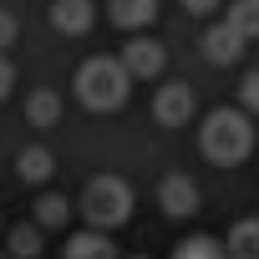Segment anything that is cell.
Segmentation results:
<instances>
[{
  "mask_svg": "<svg viewBox=\"0 0 259 259\" xmlns=\"http://www.w3.org/2000/svg\"><path fill=\"white\" fill-rule=\"evenodd\" d=\"M198 148H203V158L219 163V168L244 163V158L254 153V122H249V112H239V107L208 112L203 127H198Z\"/></svg>",
  "mask_w": 259,
  "mask_h": 259,
  "instance_id": "6da1fadb",
  "label": "cell"
},
{
  "mask_svg": "<svg viewBox=\"0 0 259 259\" xmlns=\"http://www.w3.org/2000/svg\"><path fill=\"white\" fill-rule=\"evenodd\" d=\"M133 97V76L117 56H87L76 66V102L87 112H117Z\"/></svg>",
  "mask_w": 259,
  "mask_h": 259,
  "instance_id": "7a4b0ae2",
  "label": "cell"
},
{
  "mask_svg": "<svg viewBox=\"0 0 259 259\" xmlns=\"http://www.w3.org/2000/svg\"><path fill=\"white\" fill-rule=\"evenodd\" d=\"M76 208H81L87 229L112 234V229H122L127 219H133V183H127V178H117V173H97V178L81 188Z\"/></svg>",
  "mask_w": 259,
  "mask_h": 259,
  "instance_id": "3957f363",
  "label": "cell"
},
{
  "mask_svg": "<svg viewBox=\"0 0 259 259\" xmlns=\"http://www.w3.org/2000/svg\"><path fill=\"white\" fill-rule=\"evenodd\" d=\"M122 66H127V76L133 81H158L163 76V66H168V51H163V41H148V36H133L122 46V56H117Z\"/></svg>",
  "mask_w": 259,
  "mask_h": 259,
  "instance_id": "277c9868",
  "label": "cell"
},
{
  "mask_svg": "<svg viewBox=\"0 0 259 259\" xmlns=\"http://www.w3.org/2000/svg\"><path fill=\"white\" fill-rule=\"evenodd\" d=\"M193 112H198V97H193L188 81H168V87H158V97H153V117H158L163 127H183V122H193Z\"/></svg>",
  "mask_w": 259,
  "mask_h": 259,
  "instance_id": "5b68a950",
  "label": "cell"
},
{
  "mask_svg": "<svg viewBox=\"0 0 259 259\" xmlns=\"http://www.w3.org/2000/svg\"><path fill=\"white\" fill-rule=\"evenodd\" d=\"M158 203H163L168 219H188V213H198V183L188 173H168L158 183Z\"/></svg>",
  "mask_w": 259,
  "mask_h": 259,
  "instance_id": "8992f818",
  "label": "cell"
},
{
  "mask_svg": "<svg viewBox=\"0 0 259 259\" xmlns=\"http://www.w3.org/2000/svg\"><path fill=\"white\" fill-rule=\"evenodd\" d=\"M97 21V6L92 0H51V31L61 36H87Z\"/></svg>",
  "mask_w": 259,
  "mask_h": 259,
  "instance_id": "52a82bcc",
  "label": "cell"
},
{
  "mask_svg": "<svg viewBox=\"0 0 259 259\" xmlns=\"http://www.w3.org/2000/svg\"><path fill=\"white\" fill-rule=\"evenodd\" d=\"M203 56H208L213 66H229V61H239V56H244V36H239L229 21H213V26H208V36H203Z\"/></svg>",
  "mask_w": 259,
  "mask_h": 259,
  "instance_id": "ba28073f",
  "label": "cell"
},
{
  "mask_svg": "<svg viewBox=\"0 0 259 259\" xmlns=\"http://www.w3.org/2000/svg\"><path fill=\"white\" fill-rule=\"evenodd\" d=\"M107 21L117 31H143L158 21V0H107Z\"/></svg>",
  "mask_w": 259,
  "mask_h": 259,
  "instance_id": "9c48e42d",
  "label": "cell"
},
{
  "mask_svg": "<svg viewBox=\"0 0 259 259\" xmlns=\"http://www.w3.org/2000/svg\"><path fill=\"white\" fill-rule=\"evenodd\" d=\"M61 259H117V244H112V234H102V229H81V234L66 239Z\"/></svg>",
  "mask_w": 259,
  "mask_h": 259,
  "instance_id": "30bf717a",
  "label": "cell"
},
{
  "mask_svg": "<svg viewBox=\"0 0 259 259\" xmlns=\"http://www.w3.org/2000/svg\"><path fill=\"white\" fill-rule=\"evenodd\" d=\"M51 173H56L51 148H41V143H36V148H21V153H16V178H21V183H46Z\"/></svg>",
  "mask_w": 259,
  "mask_h": 259,
  "instance_id": "8fae6325",
  "label": "cell"
},
{
  "mask_svg": "<svg viewBox=\"0 0 259 259\" xmlns=\"http://www.w3.org/2000/svg\"><path fill=\"white\" fill-rule=\"evenodd\" d=\"M46 239H41V224H11L6 229V259H41Z\"/></svg>",
  "mask_w": 259,
  "mask_h": 259,
  "instance_id": "7c38bea8",
  "label": "cell"
},
{
  "mask_svg": "<svg viewBox=\"0 0 259 259\" xmlns=\"http://www.w3.org/2000/svg\"><path fill=\"white\" fill-rule=\"evenodd\" d=\"M224 259H259V219H239V224L229 229Z\"/></svg>",
  "mask_w": 259,
  "mask_h": 259,
  "instance_id": "4fadbf2b",
  "label": "cell"
},
{
  "mask_svg": "<svg viewBox=\"0 0 259 259\" xmlns=\"http://www.w3.org/2000/svg\"><path fill=\"white\" fill-rule=\"evenodd\" d=\"M26 122H36V127H56V122H61V97H56L51 87L31 92V97H26Z\"/></svg>",
  "mask_w": 259,
  "mask_h": 259,
  "instance_id": "5bb4252c",
  "label": "cell"
},
{
  "mask_svg": "<svg viewBox=\"0 0 259 259\" xmlns=\"http://www.w3.org/2000/svg\"><path fill=\"white\" fill-rule=\"evenodd\" d=\"M66 219H71L66 193H41V198H36V224H41V229H66Z\"/></svg>",
  "mask_w": 259,
  "mask_h": 259,
  "instance_id": "9a60e30c",
  "label": "cell"
},
{
  "mask_svg": "<svg viewBox=\"0 0 259 259\" xmlns=\"http://www.w3.org/2000/svg\"><path fill=\"white\" fill-rule=\"evenodd\" d=\"M244 41H254L259 36V0H234V6H229V16H224Z\"/></svg>",
  "mask_w": 259,
  "mask_h": 259,
  "instance_id": "2e32d148",
  "label": "cell"
},
{
  "mask_svg": "<svg viewBox=\"0 0 259 259\" xmlns=\"http://www.w3.org/2000/svg\"><path fill=\"white\" fill-rule=\"evenodd\" d=\"M173 259H224V244L208 239V234H193V239L173 244Z\"/></svg>",
  "mask_w": 259,
  "mask_h": 259,
  "instance_id": "e0dca14e",
  "label": "cell"
},
{
  "mask_svg": "<svg viewBox=\"0 0 259 259\" xmlns=\"http://www.w3.org/2000/svg\"><path fill=\"white\" fill-rule=\"evenodd\" d=\"M239 112L259 117V71H249V76L239 81Z\"/></svg>",
  "mask_w": 259,
  "mask_h": 259,
  "instance_id": "ac0fdd59",
  "label": "cell"
},
{
  "mask_svg": "<svg viewBox=\"0 0 259 259\" xmlns=\"http://www.w3.org/2000/svg\"><path fill=\"white\" fill-rule=\"evenodd\" d=\"M11 87H16V66H11L6 56H0V102L11 97Z\"/></svg>",
  "mask_w": 259,
  "mask_h": 259,
  "instance_id": "d6986e66",
  "label": "cell"
},
{
  "mask_svg": "<svg viewBox=\"0 0 259 259\" xmlns=\"http://www.w3.org/2000/svg\"><path fill=\"white\" fill-rule=\"evenodd\" d=\"M11 41H16V16H11V11H0V51H6Z\"/></svg>",
  "mask_w": 259,
  "mask_h": 259,
  "instance_id": "ffe728a7",
  "label": "cell"
},
{
  "mask_svg": "<svg viewBox=\"0 0 259 259\" xmlns=\"http://www.w3.org/2000/svg\"><path fill=\"white\" fill-rule=\"evenodd\" d=\"M183 11H188V16H213L219 0H183Z\"/></svg>",
  "mask_w": 259,
  "mask_h": 259,
  "instance_id": "44dd1931",
  "label": "cell"
},
{
  "mask_svg": "<svg viewBox=\"0 0 259 259\" xmlns=\"http://www.w3.org/2000/svg\"><path fill=\"white\" fill-rule=\"evenodd\" d=\"M133 259H148V254H133Z\"/></svg>",
  "mask_w": 259,
  "mask_h": 259,
  "instance_id": "7402d4cb",
  "label": "cell"
},
{
  "mask_svg": "<svg viewBox=\"0 0 259 259\" xmlns=\"http://www.w3.org/2000/svg\"><path fill=\"white\" fill-rule=\"evenodd\" d=\"M0 259H6V254H0Z\"/></svg>",
  "mask_w": 259,
  "mask_h": 259,
  "instance_id": "603a6c76",
  "label": "cell"
}]
</instances>
